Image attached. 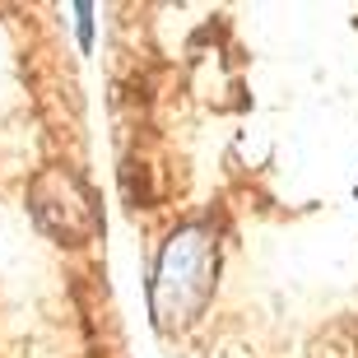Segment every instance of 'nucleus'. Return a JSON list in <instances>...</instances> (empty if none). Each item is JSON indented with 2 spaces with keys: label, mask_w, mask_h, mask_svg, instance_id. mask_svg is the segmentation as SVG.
Here are the masks:
<instances>
[{
  "label": "nucleus",
  "mask_w": 358,
  "mask_h": 358,
  "mask_svg": "<svg viewBox=\"0 0 358 358\" xmlns=\"http://www.w3.org/2000/svg\"><path fill=\"white\" fill-rule=\"evenodd\" d=\"M214 289V242L205 228H182L168 238L159 266H154V284H149V303L159 326H186L200 307L210 303Z\"/></svg>",
  "instance_id": "1"
},
{
  "label": "nucleus",
  "mask_w": 358,
  "mask_h": 358,
  "mask_svg": "<svg viewBox=\"0 0 358 358\" xmlns=\"http://www.w3.org/2000/svg\"><path fill=\"white\" fill-rule=\"evenodd\" d=\"M33 210H38V224L47 228V233H56V238H66V242H80L98 228L84 186L70 173L38 177V186H33Z\"/></svg>",
  "instance_id": "2"
}]
</instances>
